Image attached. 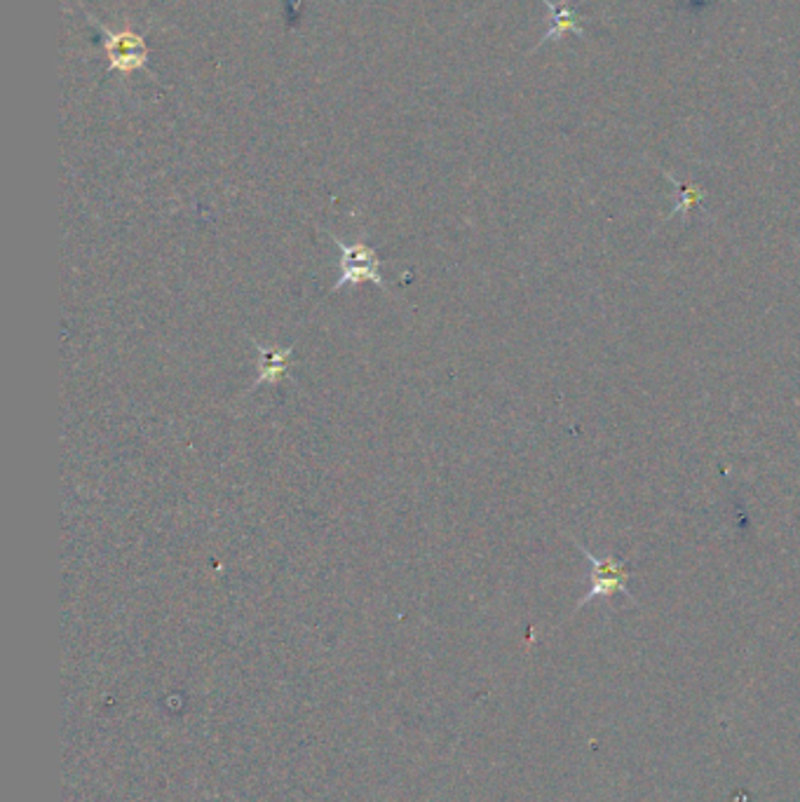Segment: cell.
<instances>
[{"label": "cell", "instance_id": "4", "mask_svg": "<svg viewBox=\"0 0 800 802\" xmlns=\"http://www.w3.org/2000/svg\"><path fill=\"white\" fill-rule=\"evenodd\" d=\"M543 3L549 8V22L551 24L547 28V34L543 36L541 45H545L549 40H559L566 34H575V36L584 38V26L578 17V8L559 5V3H554V0H543Z\"/></svg>", "mask_w": 800, "mask_h": 802}, {"label": "cell", "instance_id": "3", "mask_svg": "<svg viewBox=\"0 0 800 802\" xmlns=\"http://www.w3.org/2000/svg\"><path fill=\"white\" fill-rule=\"evenodd\" d=\"M104 42H106V54H109V61H111V69H116L118 73H132L148 64L146 45L136 34H132V31H120V34H113V31L104 28Z\"/></svg>", "mask_w": 800, "mask_h": 802}, {"label": "cell", "instance_id": "5", "mask_svg": "<svg viewBox=\"0 0 800 802\" xmlns=\"http://www.w3.org/2000/svg\"><path fill=\"white\" fill-rule=\"evenodd\" d=\"M258 350V378L256 385H272L275 380H280L291 366V354H294V348H284V350H268L264 345L256 343Z\"/></svg>", "mask_w": 800, "mask_h": 802}, {"label": "cell", "instance_id": "2", "mask_svg": "<svg viewBox=\"0 0 800 802\" xmlns=\"http://www.w3.org/2000/svg\"><path fill=\"white\" fill-rule=\"evenodd\" d=\"M329 238L338 246V252H341V256H338V268H341V277H338V280L334 282L331 291H338V289H343L348 284H362V282H372L378 289L388 291V284L380 275L383 260L376 256L372 244H366V242L348 244L343 240H338L334 233H329Z\"/></svg>", "mask_w": 800, "mask_h": 802}, {"label": "cell", "instance_id": "6", "mask_svg": "<svg viewBox=\"0 0 800 802\" xmlns=\"http://www.w3.org/2000/svg\"><path fill=\"white\" fill-rule=\"evenodd\" d=\"M667 179L674 183V186L676 189H679L681 191V199H679V205H676L674 209H671V214H669V219H671V216H676V214H683V211H690L692 207H698L700 203H702V199L706 197V191L702 189V186H698V183H692V181H679V179H676L674 174H667Z\"/></svg>", "mask_w": 800, "mask_h": 802}, {"label": "cell", "instance_id": "1", "mask_svg": "<svg viewBox=\"0 0 800 802\" xmlns=\"http://www.w3.org/2000/svg\"><path fill=\"white\" fill-rule=\"evenodd\" d=\"M575 545L582 551V557L587 559L592 566L587 592H584V596L578 600V608L587 606L594 598H610L613 594H625L632 598V594H629L632 568H629L627 561L618 559L615 554H608V557H596V554H592L587 547L580 545L578 539H575Z\"/></svg>", "mask_w": 800, "mask_h": 802}]
</instances>
